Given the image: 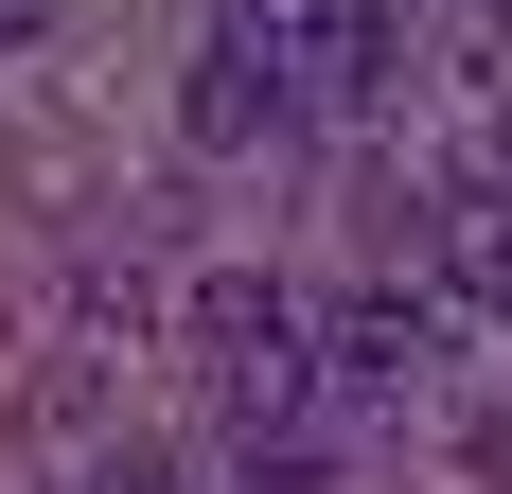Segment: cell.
<instances>
[{
	"mask_svg": "<svg viewBox=\"0 0 512 494\" xmlns=\"http://www.w3.org/2000/svg\"><path fill=\"white\" fill-rule=\"evenodd\" d=\"M195 389H212V424H230V459H248L265 424L336 406V389H318V300L248 283V265H212V283H195Z\"/></svg>",
	"mask_w": 512,
	"mask_h": 494,
	"instance_id": "obj_1",
	"label": "cell"
},
{
	"mask_svg": "<svg viewBox=\"0 0 512 494\" xmlns=\"http://www.w3.org/2000/svg\"><path fill=\"white\" fill-rule=\"evenodd\" d=\"M442 336H460V300H442V283H354L336 318H318V389L354 406V424H389V406L442 371Z\"/></svg>",
	"mask_w": 512,
	"mask_h": 494,
	"instance_id": "obj_2",
	"label": "cell"
},
{
	"mask_svg": "<svg viewBox=\"0 0 512 494\" xmlns=\"http://www.w3.org/2000/svg\"><path fill=\"white\" fill-rule=\"evenodd\" d=\"M265 53H283V89H301V124H354L371 89H389V0H230Z\"/></svg>",
	"mask_w": 512,
	"mask_h": 494,
	"instance_id": "obj_3",
	"label": "cell"
},
{
	"mask_svg": "<svg viewBox=\"0 0 512 494\" xmlns=\"http://www.w3.org/2000/svg\"><path fill=\"white\" fill-rule=\"evenodd\" d=\"M177 124H195V159H248V142H301V89H283V53L248 36V18H212L195 89H177Z\"/></svg>",
	"mask_w": 512,
	"mask_h": 494,
	"instance_id": "obj_4",
	"label": "cell"
},
{
	"mask_svg": "<svg viewBox=\"0 0 512 494\" xmlns=\"http://www.w3.org/2000/svg\"><path fill=\"white\" fill-rule=\"evenodd\" d=\"M89 494H177V459H89Z\"/></svg>",
	"mask_w": 512,
	"mask_h": 494,
	"instance_id": "obj_5",
	"label": "cell"
},
{
	"mask_svg": "<svg viewBox=\"0 0 512 494\" xmlns=\"http://www.w3.org/2000/svg\"><path fill=\"white\" fill-rule=\"evenodd\" d=\"M477 477H512V406H477Z\"/></svg>",
	"mask_w": 512,
	"mask_h": 494,
	"instance_id": "obj_6",
	"label": "cell"
},
{
	"mask_svg": "<svg viewBox=\"0 0 512 494\" xmlns=\"http://www.w3.org/2000/svg\"><path fill=\"white\" fill-rule=\"evenodd\" d=\"M36 18H53V0H0V53H18V36H36Z\"/></svg>",
	"mask_w": 512,
	"mask_h": 494,
	"instance_id": "obj_7",
	"label": "cell"
}]
</instances>
